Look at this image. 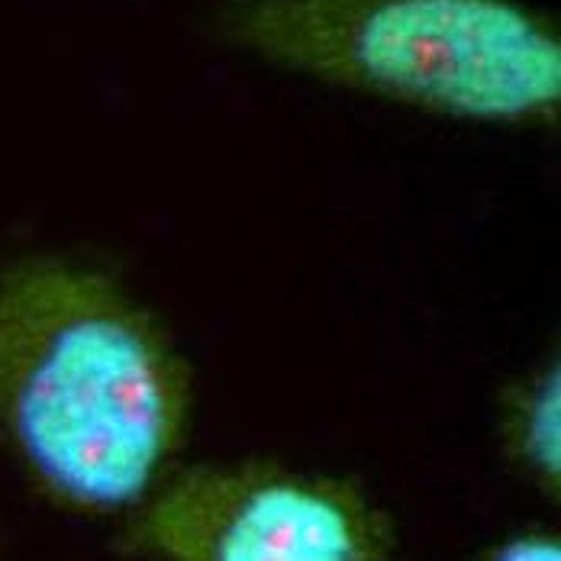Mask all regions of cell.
Here are the masks:
<instances>
[{
    "label": "cell",
    "instance_id": "1",
    "mask_svg": "<svg viewBox=\"0 0 561 561\" xmlns=\"http://www.w3.org/2000/svg\"><path fill=\"white\" fill-rule=\"evenodd\" d=\"M197 378L169 323L107 265L0 268V449L58 510L123 519L181 465Z\"/></svg>",
    "mask_w": 561,
    "mask_h": 561
},
{
    "label": "cell",
    "instance_id": "2",
    "mask_svg": "<svg viewBox=\"0 0 561 561\" xmlns=\"http://www.w3.org/2000/svg\"><path fill=\"white\" fill-rule=\"evenodd\" d=\"M214 43L436 119L559 133V20L529 0H217Z\"/></svg>",
    "mask_w": 561,
    "mask_h": 561
},
{
    "label": "cell",
    "instance_id": "3",
    "mask_svg": "<svg viewBox=\"0 0 561 561\" xmlns=\"http://www.w3.org/2000/svg\"><path fill=\"white\" fill-rule=\"evenodd\" d=\"M129 561H397L400 526L362 481L275 458L181 461L116 523Z\"/></svg>",
    "mask_w": 561,
    "mask_h": 561
},
{
    "label": "cell",
    "instance_id": "4",
    "mask_svg": "<svg viewBox=\"0 0 561 561\" xmlns=\"http://www.w3.org/2000/svg\"><path fill=\"white\" fill-rule=\"evenodd\" d=\"M494 443L504 468L539 501H561V358L539 355L506 378L494 400Z\"/></svg>",
    "mask_w": 561,
    "mask_h": 561
},
{
    "label": "cell",
    "instance_id": "5",
    "mask_svg": "<svg viewBox=\"0 0 561 561\" xmlns=\"http://www.w3.org/2000/svg\"><path fill=\"white\" fill-rule=\"evenodd\" d=\"M468 561H561V536L549 526H526L478 549Z\"/></svg>",
    "mask_w": 561,
    "mask_h": 561
}]
</instances>
